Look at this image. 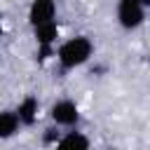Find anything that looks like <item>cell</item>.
Returning <instances> with one entry per match:
<instances>
[{
	"mask_svg": "<svg viewBox=\"0 0 150 150\" xmlns=\"http://www.w3.org/2000/svg\"><path fill=\"white\" fill-rule=\"evenodd\" d=\"M61 141V131H59V124L56 127H47L45 134H42V143L45 145H56Z\"/></svg>",
	"mask_w": 150,
	"mask_h": 150,
	"instance_id": "9c48e42d",
	"label": "cell"
},
{
	"mask_svg": "<svg viewBox=\"0 0 150 150\" xmlns=\"http://www.w3.org/2000/svg\"><path fill=\"white\" fill-rule=\"evenodd\" d=\"M21 127L23 124H21V117L16 110H5L0 115V136L2 138H12L14 134H19Z\"/></svg>",
	"mask_w": 150,
	"mask_h": 150,
	"instance_id": "ba28073f",
	"label": "cell"
},
{
	"mask_svg": "<svg viewBox=\"0 0 150 150\" xmlns=\"http://www.w3.org/2000/svg\"><path fill=\"white\" fill-rule=\"evenodd\" d=\"M145 19V5L141 0H120L117 2V21L122 28L134 30Z\"/></svg>",
	"mask_w": 150,
	"mask_h": 150,
	"instance_id": "7a4b0ae2",
	"label": "cell"
},
{
	"mask_svg": "<svg viewBox=\"0 0 150 150\" xmlns=\"http://www.w3.org/2000/svg\"><path fill=\"white\" fill-rule=\"evenodd\" d=\"M54 150H89V138L82 131H68L54 145Z\"/></svg>",
	"mask_w": 150,
	"mask_h": 150,
	"instance_id": "52a82bcc",
	"label": "cell"
},
{
	"mask_svg": "<svg viewBox=\"0 0 150 150\" xmlns=\"http://www.w3.org/2000/svg\"><path fill=\"white\" fill-rule=\"evenodd\" d=\"M49 115H52V122H54V124H59V127H68V129L77 127V122H80V110H77V105H75L70 98H61V101H56V103L52 105Z\"/></svg>",
	"mask_w": 150,
	"mask_h": 150,
	"instance_id": "277c9868",
	"label": "cell"
},
{
	"mask_svg": "<svg viewBox=\"0 0 150 150\" xmlns=\"http://www.w3.org/2000/svg\"><path fill=\"white\" fill-rule=\"evenodd\" d=\"M94 54V45L89 38L84 35H75L66 42H61V47L56 49V61L63 70H73V68H80L84 66Z\"/></svg>",
	"mask_w": 150,
	"mask_h": 150,
	"instance_id": "6da1fadb",
	"label": "cell"
},
{
	"mask_svg": "<svg viewBox=\"0 0 150 150\" xmlns=\"http://www.w3.org/2000/svg\"><path fill=\"white\" fill-rule=\"evenodd\" d=\"M141 2H143V5H145V7H150V0H141Z\"/></svg>",
	"mask_w": 150,
	"mask_h": 150,
	"instance_id": "30bf717a",
	"label": "cell"
},
{
	"mask_svg": "<svg viewBox=\"0 0 150 150\" xmlns=\"http://www.w3.org/2000/svg\"><path fill=\"white\" fill-rule=\"evenodd\" d=\"M16 112H19V117H21V124H23V127L35 124V122H38V112H40L38 98H35V96H26V98L16 105Z\"/></svg>",
	"mask_w": 150,
	"mask_h": 150,
	"instance_id": "8992f818",
	"label": "cell"
},
{
	"mask_svg": "<svg viewBox=\"0 0 150 150\" xmlns=\"http://www.w3.org/2000/svg\"><path fill=\"white\" fill-rule=\"evenodd\" d=\"M28 21L33 28L56 21V0H33L28 7Z\"/></svg>",
	"mask_w": 150,
	"mask_h": 150,
	"instance_id": "5b68a950",
	"label": "cell"
},
{
	"mask_svg": "<svg viewBox=\"0 0 150 150\" xmlns=\"http://www.w3.org/2000/svg\"><path fill=\"white\" fill-rule=\"evenodd\" d=\"M33 33H35V42H38V49H40V59L56 56L54 45H56V40H59V23H56V21H49V23L35 26Z\"/></svg>",
	"mask_w": 150,
	"mask_h": 150,
	"instance_id": "3957f363",
	"label": "cell"
}]
</instances>
